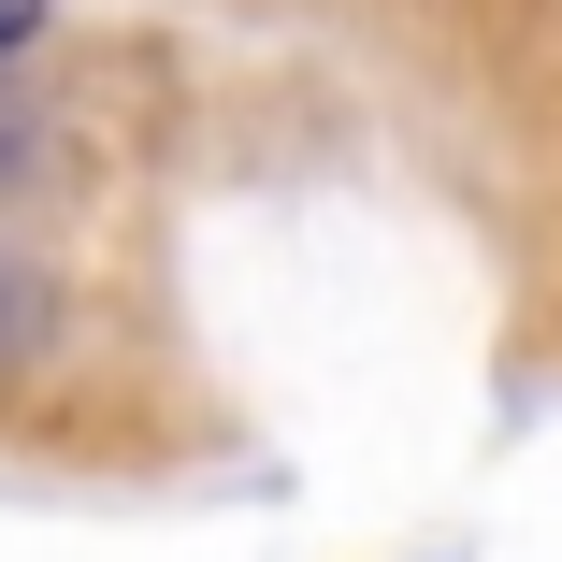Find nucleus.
I'll return each mask as SVG.
<instances>
[{
    "label": "nucleus",
    "mask_w": 562,
    "mask_h": 562,
    "mask_svg": "<svg viewBox=\"0 0 562 562\" xmlns=\"http://www.w3.org/2000/svg\"><path fill=\"white\" fill-rule=\"evenodd\" d=\"M30 30H44V0H0V58H15V44H30Z\"/></svg>",
    "instance_id": "nucleus-1"
}]
</instances>
